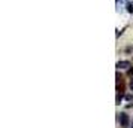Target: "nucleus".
I'll return each mask as SVG.
<instances>
[{
	"label": "nucleus",
	"instance_id": "obj_4",
	"mask_svg": "<svg viewBox=\"0 0 133 128\" xmlns=\"http://www.w3.org/2000/svg\"><path fill=\"white\" fill-rule=\"evenodd\" d=\"M130 88H132V91H133V78L130 79Z\"/></svg>",
	"mask_w": 133,
	"mask_h": 128
},
{
	"label": "nucleus",
	"instance_id": "obj_2",
	"mask_svg": "<svg viewBox=\"0 0 133 128\" xmlns=\"http://www.w3.org/2000/svg\"><path fill=\"white\" fill-rule=\"evenodd\" d=\"M129 67H130V61H127V60H123V61L117 63V69H129Z\"/></svg>",
	"mask_w": 133,
	"mask_h": 128
},
{
	"label": "nucleus",
	"instance_id": "obj_5",
	"mask_svg": "<svg viewBox=\"0 0 133 128\" xmlns=\"http://www.w3.org/2000/svg\"><path fill=\"white\" fill-rule=\"evenodd\" d=\"M132 127H133V125H132Z\"/></svg>",
	"mask_w": 133,
	"mask_h": 128
},
{
	"label": "nucleus",
	"instance_id": "obj_1",
	"mask_svg": "<svg viewBox=\"0 0 133 128\" xmlns=\"http://www.w3.org/2000/svg\"><path fill=\"white\" fill-rule=\"evenodd\" d=\"M129 122H130L129 116H127L126 113H120V125H121V128H127L129 127Z\"/></svg>",
	"mask_w": 133,
	"mask_h": 128
},
{
	"label": "nucleus",
	"instance_id": "obj_3",
	"mask_svg": "<svg viewBox=\"0 0 133 128\" xmlns=\"http://www.w3.org/2000/svg\"><path fill=\"white\" fill-rule=\"evenodd\" d=\"M133 11V5L132 3H127V12H132Z\"/></svg>",
	"mask_w": 133,
	"mask_h": 128
}]
</instances>
